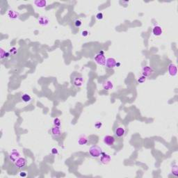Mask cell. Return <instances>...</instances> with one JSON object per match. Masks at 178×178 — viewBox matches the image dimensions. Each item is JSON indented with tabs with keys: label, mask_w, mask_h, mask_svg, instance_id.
<instances>
[{
	"label": "cell",
	"mask_w": 178,
	"mask_h": 178,
	"mask_svg": "<svg viewBox=\"0 0 178 178\" xmlns=\"http://www.w3.org/2000/svg\"><path fill=\"white\" fill-rule=\"evenodd\" d=\"M73 22H74V24L76 27H80L82 26V22L81 20H79V18H75L74 20H73Z\"/></svg>",
	"instance_id": "19"
},
{
	"label": "cell",
	"mask_w": 178,
	"mask_h": 178,
	"mask_svg": "<svg viewBox=\"0 0 178 178\" xmlns=\"http://www.w3.org/2000/svg\"><path fill=\"white\" fill-rule=\"evenodd\" d=\"M35 5L38 8H44L47 5V2L44 1V0H38L34 2Z\"/></svg>",
	"instance_id": "15"
},
{
	"label": "cell",
	"mask_w": 178,
	"mask_h": 178,
	"mask_svg": "<svg viewBox=\"0 0 178 178\" xmlns=\"http://www.w3.org/2000/svg\"><path fill=\"white\" fill-rule=\"evenodd\" d=\"M168 71L171 76H175L177 75V67L174 64L171 63L169 66Z\"/></svg>",
	"instance_id": "14"
},
{
	"label": "cell",
	"mask_w": 178,
	"mask_h": 178,
	"mask_svg": "<svg viewBox=\"0 0 178 178\" xmlns=\"http://www.w3.org/2000/svg\"><path fill=\"white\" fill-rule=\"evenodd\" d=\"M96 17L97 19H98V20H102V19L103 18V14H102V13H99L97 14Z\"/></svg>",
	"instance_id": "22"
},
{
	"label": "cell",
	"mask_w": 178,
	"mask_h": 178,
	"mask_svg": "<svg viewBox=\"0 0 178 178\" xmlns=\"http://www.w3.org/2000/svg\"><path fill=\"white\" fill-rule=\"evenodd\" d=\"M95 61H96L97 63L101 66H105L106 64V58L104 56L103 52H100L96 56H95Z\"/></svg>",
	"instance_id": "3"
},
{
	"label": "cell",
	"mask_w": 178,
	"mask_h": 178,
	"mask_svg": "<svg viewBox=\"0 0 178 178\" xmlns=\"http://www.w3.org/2000/svg\"><path fill=\"white\" fill-rule=\"evenodd\" d=\"M78 143L81 145H86L88 143V139L86 136H81L78 139Z\"/></svg>",
	"instance_id": "17"
},
{
	"label": "cell",
	"mask_w": 178,
	"mask_h": 178,
	"mask_svg": "<svg viewBox=\"0 0 178 178\" xmlns=\"http://www.w3.org/2000/svg\"><path fill=\"white\" fill-rule=\"evenodd\" d=\"M89 153H90V155H91L93 157L97 158V157H100L102 153V149L99 146H97V145H93V146H92L91 148H90Z\"/></svg>",
	"instance_id": "2"
},
{
	"label": "cell",
	"mask_w": 178,
	"mask_h": 178,
	"mask_svg": "<svg viewBox=\"0 0 178 178\" xmlns=\"http://www.w3.org/2000/svg\"><path fill=\"white\" fill-rule=\"evenodd\" d=\"M15 165L18 168H24L26 165V160L24 158L20 157L15 162Z\"/></svg>",
	"instance_id": "4"
},
{
	"label": "cell",
	"mask_w": 178,
	"mask_h": 178,
	"mask_svg": "<svg viewBox=\"0 0 178 178\" xmlns=\"http://www.w3.org/2000/svg\"><path fill=\"white\" fill-rule=\"evenodd\" d=\"M52 154H54V155L58 154V150H57L56 148H53V149L52 150Z\"/></svg>",
	"instance_id": "25"
},
{
	"label": "cell",
	"mask_w": 178,
	"mask_h": 178,
	"mask_svg": "<svg viewBox=\"0 0 178 178\" xmlns=\"http://www.w3.org/2000/svg\"><path fill=\"white\" fill-rule=\"evenodd\" d=\"M152 72H153V70H152V68L148 67V66H145V67H144V68H143L142 75H143V76H144V77H148V76L151 75Z\"/></svg>",
	"instance_id": "11"
},
{
	"label": "cell",
	"mask_w": 178,
	"mask_h": 178,
	"mask_svg": "<svg viewBox=\"0 0 178 178\" xmlns=\"http://www.w3.org/2000/svg\"><path fill=\"white\" fill-rule=\"evenodd\" d=\"M54 126H58V127H60V125H61V120L59 119V118H55L54 120Z\"/></svg>",
	"instance_id": "21"
},
{
	"label": "cell",
	"mask_w": 178,
	"mask_h": 178,
	"mask_svg": "<svg viewBox=\"0 0 178 178\" xmlns=\"http://www.w3.org/2000/svg\"><path fill=\"white\" fill-rule=\"evenodd\" d=\"M105 66L108 68H113L116 66V62L115 60L113 58H109L106 60Z\"/></svg>",
	"instance_id": "9"
},
{
	"label": "cell",
	"mask_w": 178,
	"mask_h": 178,
	"mask_svg": "<svg viewBox=\"0 0 178 178\" xmlns=\"http://www.w3.org/2000/svg\"><path fill=\"white\" fill-rule=\"evenodd\" d=\"M152 32L154 33V35H157V36H159L162 33V29L160 26H155L154 28H153V30H152Z\"/></svg>",
	"instance_id": "16"
},
{
	"label": "cell",
	"mask_w": 178,
	"mask_h": 178,
	"mask_svg": "<svg viewBox=\"0 0 178 178\" xmlns=\"http://www.w3.org/2000/svg\"><path fill=\"white\" fill-rule=\"evenodd\" d=\"M113 84L112 82L110 81H106V82L103 84V88L106 90H109L111 88H113Z\"/></svg>",
	"instance_id": "18"
},
{
	"label": "cell",
	"mask_w": 178,
	"mask_h": 178,
	"mask_svg": "<svg viewBox=\"0 0 178 178\" xmlns=\"http://www.w3.org/2000/svg\"><path fill=\"white\" fill-rule=\"evenodd\" d=\"M38 22L42 26H46L49 24V19L46 16H40L38 19Z\"/></svg>",
	"instance_id": "13"
},
{
	"label": "cell",
	"mask_w": 178,
	"mask_h": 178,
	"mask_svg": "<svg viewBox=\"0 0 178 178\" xmlns=\"http://www.w3.org/2000/svg\"><path fill=\"white\" fill-rule=\"evenodd\" d=\"M124 133H125V130L122 127H118L115 130V135L117 137H119V138L124 136Z\"/></svg>",
	"instance_id": "12"
},
{
	"label": "cell",
	"mask_w": 178,
	"mask_h": 178,
	"mask_svg": "<svg viewBox=\"0 0 178 178\" xmlns=\"http://www.w3.org/2000/svg\"><path fill=\"white\" fill-rule=\"evenodd\" d=\"M100 160L103 164H107L111 161L110 155L106 154L105 152H102L100 156Z\"/></svg>",
	"instance_id": "7"
},
{
	"label": "cell",
	"mask_w": 178,
	"mask_h": 178,
	"mask_svg": "<svg viewBox=\"0 0 178 178\" xmlns=\"http://www.w3.org/2000/svg\"><path fill=\"white\" fill-rule=\"evenodd\" d=\"M8 17H9L10 19L11 20H16V19L18 18L19 17V13L17 11H14V10L10 9L8 11Z\"/></svg>",
	"instance_id": "10"
},
{
	"label": "cell",
	"mask_w": 178,
	"mask_h": 178,
	"mask_svg": "<svg viewBox=\"0 0 178 178\" xmlns=\"http://www.w3.org/2000/svg\"><path fill=\"white\" fill-rule=\"evenodd\" d=\"M145 79H146V77H144V76H143V77H141V78H139V79H138V82H140V83H143V82L145 81Z\"/></svg>",
	"instance_id": "24"
},
{
	"label": "cell",
	"mask_w": 178,
	"mask_h": 178,
	"mask_svg": "<svg viewBox=\"0 0 178 178\" xmlns=\"http://www.w3.org/2000/svg\"><path fill=\"white\" fill-rule=\"evenodd\" d=\"M71 81H72L73 84L77 87L82 86V84H83V82H84L83 77L78 74H73L72 75Z\"/></svg>",
	"instance_id": "1"
},
{
	"label": "cell",
	"mask_w": 178,
	"mask_h": 178,
	"mask_svg": "<svg viewBox=\"0 0 178 178\" xmlns=\"http://www.w3.org/2000/svg\"><path fill=\"white\" fill-rule=\"evenodd\" d=\"M22 100L24 102H28L31 100V97L29 95H27V94H24L22 96Z\"/></svg>",
	"instance_id": "20"
},
{
	"label": "cell",
	"mask_w": 178,
	"mask_h": 178,
	"mask_svg": "<svg viewBox=\"0 0 178 178\" xmlns=\"http://www.w3.org/2000/svg\"><path fill=\"white\" fill-rule=\"evenodd\" d=\"M88 35V31H82V36H84V37H86V36H87V35Z\"/></svg>",
	"instance_id": "23"
},
{
	"label": "cell",
	"mask_w": 178,
	"mask_h": 178,
	"mask_svg": "<svg viewBox=\"0 0 178 178\" xmlns=\"http://www.w3.org/2000/svg\"><path fill=\"white\" fill-rule=\"evenodd\" d=\"M20 176H22V177H26V174L25 172H22L21 173H20Z\"/></svg>",
	"instance_id": "26"
},
{
	"label": "cell",
	"mask_w": 178,
	"mask_h": 178,
	"mask_svg": "<svg viewBox=\"0 0 178 178\" xmlns=\"http://www.w3.org/2000/svg\"><path fill=\"white\" fill-rule=\"evenodd\" d=\"M51 133H52V135L54 137H59L61 135V131L60 127L58 126H54L51 129Z\"/></svg>",
	"instance_id": "6"
},
{
	"label": "cell",
	"mask_w": 178,
	"mask_h": 178,
	"mask_svg": "<svg viewBox=\"0 0 178 178\" xmlns=\"http://www.w3.org/2000/svg\"><path fill=\"white\" fill-rule=\"evenodd\" d=\"M104 143L107 145H113L115 143V138L112 136H106L104 138Z\"/></svg>",
	"instance_id": "8"
},
{
	"label": "cell",
	"mask_w": 178,
	"mask_h": 178,
	"mask_svg": "<svg viewBox=\"0 0 178 178\" xmlns=\"http://www.w3.org/2000/svg\"><path fill=\"white\" fill-rule=\"evenodd\" d=\"M20 157V153H19L17 150H15L12 151V152L10 154V156H9L10 160H11L12 162H14V163L16 162L17 160Z\"/></svg>",
	"instance_id": "5"
}]
</instances>
